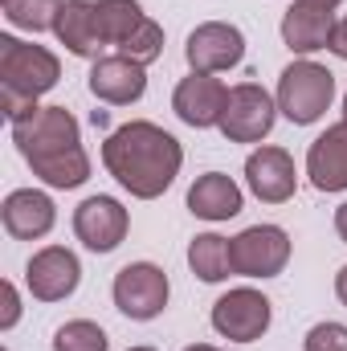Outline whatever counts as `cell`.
Instances as JSON below:
<instances>
[{"label":"cell","instance_id":"6da1fadb","mask_svg":"<svg viewBox=\"0 0 347 351\" xmlns=\"http://www.w3.org/2000/svg\"><path fill=\"white\" fill-rule=\"evenodd\" d=\"M102 164L131 196L156 200V196H164L172 188V180L180 176L184 152H180L176 135L139 119V123H123V127H115L106 135Z\"/></svg>","mask_w":347,"mask_h":351},{"label":"cell","instance_id":"7a4b0ae2","mask_svg":"<svg viewBox=\"0 0 347 351\" xmlns=\"http://www.w3.org/2000/svg\"><path fill=\"white\" fill-rule=\"evenodd\" d=\"M12 139L49 188H78L90 180V156L82 152L78 119L66 106H41L37 114L12 123Z\"/></svg>","mask_w":347,"mask_h":351},{"label":"cell","instance_id":"3957f363","mask_svg":"<svg viewBox=\"0 0 347 351\" xmlns=\"http://www.w3.org/2000/svg\"><path fill=\"white\" fill-rule=\"evenodd\" d=\"M62 78V66L49 49L41 45H29V41H16V37H0V106L12 123L37 114V98L45 90L58 86Z\"/></svg>","mask_w":347,"mask_h":351},{"label":"cell","instance_id":"277c9868","mask_svg":"<svg viewBox=\"0 0 347 351\" xmlns=\"http://www.w3.org/2000/svg\"><path fill=\"white\" fill-rule=\"evenodd\" d=\"M331 98H335V74L327 66L294 62L278 78V110L290 123H298V127L323 119V110L331 106Z\"/></svg>","mask_w":347,"mask_h":351},{"label":"cell","instance_id":"5b68a950","mask_svg":"<svg viewBox=\"0 0 347 351\" xmlns=\"http://www.w3.org/2000/svg\"><path fill=\"white\" fill-rule=\"evenodd\" d=\"M168 274L152 262H131L115 274V306L139 323L156 319L168 306Z\"/></svg>","mask_w":347,"mask_h":351},{"label":"cell","instance_id":"8992f818","mask_svg":"<svg viewBox=\"0 0 347 351\" xmlns=\"http://www.w3.org/2000/svg\"><path fill=\"white\" fill-rule=\"evenodd\" d=\"M274 114H278V102L258 82H241V86L229 90V102L221 114V135L229 143H258L270 135Z\"/></svg>","mask_w":347,"mask_h":351},{"label":"cell","instance_id":"52a82bcc","mask_svg":"<svg viewBox=\"0 0 347 351\" xmlns=\"http://www.w3.org/2000/svg\"><path fill=\"white\" fill-rule=\"evenodd\" d=\"M233 254V274L241 278H274L290 262V237L278 225H254L229 241Z\"/></svg>","mask_w":347,"mask_h":351},{"label":"cell","instance_id":"ba28073f","mask_svg":"<svg viewBox=\"0 0 347 351\" xmlns=\"http://www.w3.org/2000/svg\"><path fill=\"white\" fill-rule=\"evenodd\" d=\"M184 58H188L192 74H221V70H233L246 58V37H241L237 25L204 21V25L192 29V37L184 45Z\"/></svg>","mask_w":347,"mask_h":351},{"label":"cell","instance_id":"9c48e42d","mask_svg":"<svg viewBox=\"0 0 347 351\" xmlns=\"http://www.w3.org/2000/svg\"><path fill=\"white\" fill-rule=\"evenodd\" d=\"M270 298L261 294V290H250V286H241V290H229L225 298H217L213 302V327L225 335V339H233V343H254L265 335V327H270Z\"/></svg>","mask_w":347,"mask_h":351},{"label":"cell","instance_id":"30bf717a","mask_svg":"<svg viewBox=\"0 0 347 351\" xmlns=\"http://www.w3.org/2000/svg\"><path fill=\"white\" fill-rule=\"evenodd\" d=\"M127 208L115 200V196H90L82 200L78 208H74V233H78V241L94 250V254H110V250H119L123 245V237H127Z\"/></svg>","mask_w":347,"mask_h":351},{"label":"cell","instance_id":"8fae6325","mask_svg":"<svg viewBox=\"0 0 347 351\" xmlns=\"http://www.w3.org/2000/svg\"><path fill=\"white\" fill-rule=\"evenodd\" d=\"M25 282L33 290V298L41 302H62L78 290L82 282V265L78 258L66 250V245H45L29 258V269H25Z\"/></svg>","mask_w":347,"mask_h":351},{"label":"cell","instance_id":"7c38bea8","mask_svg":"<svg viewBox=\"0 0 347 351\" xmlns=\"http://www.w3.org/2000/svg\"><path fill=\"white\" fill-rule=\"evenodd\" d=\"M225 102H229V90H225L221 78H213V74H192L172 94V110L188 127H196V131L200 127H221Z\"/></svg>","mask_w":347,"mask_h":351},{"label":"cell","instance_id":"4fadbf2b","mask_svg":"<svg viewBox=\"0 0 347 351\" xmlns=\"http://www.w3.org/2000/svg\"><path fill=\"white\" fill-rule=\"evenodd\" d=\"M246 180H250V192L265 200V204H282L294 196L298 188V176H294V160L290 152L282 147H258L250 160H246Z\"/></svg>","mask_w":347,"mask_h":351},{"label":"cell","instance_id":"5bb4252c","mask_svg":"<svg viewBox=\"0 0 347 351\" xmlns=\"http://www.w3.org/2000/svg\"><path fill=\"white\" fill-rule=\"evenodd\" d=\"M90 90H94V98H102V102H110V106H131V102L143 98L147 74H143L139 62H131V58H123V53L98 58L94 70H90Z\"/></svg>","mask_w":347,"mask_h":351},{"label":"cell","instance_id":"9a60e30c","mask_svg":"<svg viewBox=\"0 0 347 351\" xmlns=\"http://www.w3.org/2000/svg\"><path fill=\"white\" fill-rule=\"evenodd\" d=\"M335 12L323 8V4H307V0H294L282 16V41L294 49V53H315V49H327L331 45V33H335Z\"/></svg>","mask_w":347,"mask_h":351},{"label":"cell","instance_id":"2e32d148","mask_svg":"<svg viewBox=\"0 0 347 351\" xmlns=\"http://www.w3.org/2000/svg\"><path fill=\"white\" fill-rule=\"evenodd\" d=\"M307 176L319 192H344L347 188V119L327 127L311 152H307Z\"/></svg>","mask_w":347,"mask_h":351},{"label":"cell","instance_id":"e0dca14e","mask_svg":"<svg viewBox=\"0 0 347 351\" xmlns=\"http://www.w3.org/2000/svg\"><path fill=\"white\" fill-rule=\"evenodd\" d=\"M0 221H4V229H8L16 241H37V237H45V233L53 229L58 213H53V200H49L45 192L16 188V192H8V200H4V208H0Z\"/></svg>","mask_w":347,"mask_h":351},{"label":"cell","instance_id":"ac0fdd59","mask_svg":"<svg viewBox=\"0 0 347 351\" xmlns=\"http://www.w3.org/2000/svg\"><path fill=\"white\" fill-rule=\"evenodd\" d=\"M53 33L58 41L78 53V58H98V49L106 45L102 33H98V21H94V0H66L58 8V21H53Z\"/></svg>","mask_w":347,"mask_h":351},{"label":"cell","instance_id":"d6986e66","mask_svg":"<svg viewBox=\"0 0 347 351\" xmlns=\"http://www.w3.org/2000/svg\"><path fill=\"white\" fill-rule=\"evenodd\" d=\"M188 208L200 221H229L241 213V188L225 172H204L188 188Z\"/></svg>","mask_w":347,"mask_h":351},{"label":"cell","instance_id":"ffe728a7","mask_svg":"<svg viewBox=\"0 0 347 351\" xmlns=\"http://www.w3.org/2000/svg\"><path fill=\"white\" fill-rule=\"evenodd\" d=\"M188 265L200 282H225L233 274V254H229V241L217 237V233H200L192 245H188Z\"/></svg>","mask_w":347,"mask_h":351},{"label":"cell","instance_id":"44dd1931","mask_svg":"<svg viewBox=\"0 0 347 351\" xmlns=\"http://www.w3.org/2000/svg\"><path fill=\"white\" fill-rule=\"evenodd\" d=\"M94 21H98V33L106 45H123L147 16L139 8V0H98L94 4Z\"/></svg>","mask_w":347,"mask_h":351},{"label":"cell","instance_id":"7402d4cb","mask_svg":"<svg viewBox=\"0 0 347 351\" xmlns=\"http://www.w3.org/2000/svg\"><path fill=\"white\" fill-rule=\"evenodd\" d=\"M62 4H66V0H4V16H8L16 29L41 33V29H53Z\"/></svg>","mask_w":347,"mask_h":351},{"label":"cell","instance_id":"603a6c76","mask_svg":"<svg viewBox=\"0 0 347 351\" xmlns=\"http://www.w3.org/2000/svg\"><path fill=\"white\" fill-rule=\"evenodd\" d=\"M106 348H110L106 331L90 319H74V323L58 327V335H53V351H106Z\"/></svg>","mask_w":347,"mask_h":351},{"label":"cell","instance_id":"cb8c5ba5","mask_svg":"<svg viewBox=\"0 0 347 351\" xmlns=\"http://www.w3.org/2000/svg\"><path fill=\"white\" fill-rule=\"evenodd\" d=\"M119 53L123 58H131V62H139V66H147V62H156L160 53H164V29L156 25V21H143L123 45H119Z\"/></svg>","mask_w":347,"mask_h":351},{"label":"cell","instance_id":"d4e9b609","mask_svg":"<svg viewBox=\"0 0 347 351\" xmlns=\"http://www.w3.org/2000/svg\"><path fill=\"white\" fill-rule=\"evenodd\" d=\"M307 351H347V327L344 323H319L307 331Z\"/></svg>","mask_w":347,"mask_h":351},{"label":"cell","instance_id":"484cf974","mask_svg":"<svg viewBox=\"0 0 347 351\" xmlns=\"http://www.w3.org/2000/svg\"><path fill=\"white\" fill-rule=\"evenodd\" d=\"M0 294H4V315H0V327L8 331V327L21 319V302H16V290H12V282H4V286H0Z\"/></svg>","mask_w":347,"mask_h":351},{"label":"cell","instance_id":"4316f807","mask_svg":"<svg viewBox=\"0 0 347 351\" xmlns=\"http://www.w3.org/2000/svg\"><path fill=\"white\" fill-rule=\"evenodd\" d=\"M327 49H335V53L347 62V16L335 25V33H331V45H327Z\"/></svg>","mask_w":347,"mask_h":351},{"label":"cell","instance_id":"83f0119b","mask_svg":"<svg viewBox=\"0 0 347 351\" xmlns=\"http://www.w3.org/2000/svg\"><path fill=\"white\" fill-rule=\"evenodd\" d=\"M335 233L347 241V204H339V208H335Z\"/></svg>","mask_w":347,"mask_h":351},{"label":"cell","instance_id":"f1b7e54d","mask_svg":"<svg viewBox=\"0 0 347 351\" xmlns=\"http://www.w3.org/2000/svg\"><path fill=\"white\" fill-rule=\"evenodd\" d=\"M335 294H339V302L347 306V265L339 269V274H335Z\"/></svg>","mask_w":347,"mask_h":351},{"label":"cell","instance_id":"f546056e","mask_svg":"<svg viewBox=\"0 0 347 351\" xmlns=\"http://www.w3.org/2000/svg\"><path fill=\"white\" fill-rule=\"evenodd\" d=\"M307 4H323V8H335V4H344V0H307Z\"/></svg>","mask_w":347,"mask_h":351},{"label":"cell","instance_id":"4dcf8cb0","mask_svg":"<svg viewBox=\"0 0 347 351\" xmlns=\"http://www.w3.org/2000/svg\"><path fill=\"white\" fill-rule=\"evenodd\" d=\"M184 351H221V348H208V343H192V348H184Z\"/></svg>","mask_w":347,"mask_h":351},{"label":"cell","instance_id":"1f68e13d","mask_svg":"<svg viewBox=\"0 0 347 351\" xmlns=\"http://www.w3.org/2000/svg\"><path fill=\"white\" fill-rule=\"evenodd\" d=\"M344 119H347V94H344Z\"/></svg>","mask_w":347,"mask_h":351},{"label":"cell","instance_id":"d6a6232c","mask_svg":"<svg viewBox=\"0 0 347 351\" xmlns=\"http://www.w3.org/2000/svg\"><path fill=\"white\" fill-rule=\"evenodd\" d=\"M131 351H156V348H131Z\"/></svg>","mask_w":347,"mask_h":351},{"label":"cell","instance_id":"836d02e7","mask_svg":"<svg viewBox=\"0 0 347 351\" xmlns=\"http://www.w3.org/2000/svg\"><path fill=\"white\" fill-rule=\"evenodd\" d=\"M0 4H4V0H0Z\"/></svg>","mask_w":347,"mask_h":351}]
</instances>
